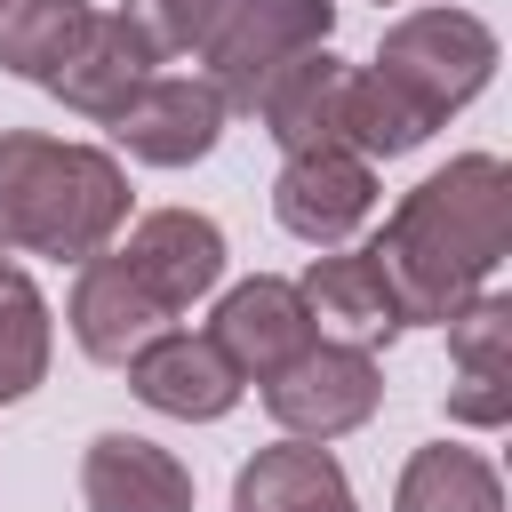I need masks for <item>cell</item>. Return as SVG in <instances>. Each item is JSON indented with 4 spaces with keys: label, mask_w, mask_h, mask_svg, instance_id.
<instances>
[{
    "label": "cell",
    "mask_w": 512,
    "mask_h": 512,
    "mask_svg": "<svg viewBox=\"0 0 512 512\" xmlns=\"http://www.w3.org/2000/svg\"><path fill=\"white\" fill-rule=\"evenodd\" d=\"M504 248H512V176L496 152H456L448 168H432L416 192H400V208L368 240L400 304V328L456 320L496 280Z\"/></svg>",
    "instance_id": "1"
},
{
    "label": "cell",
    "mask_w": 512,
    "mask_h": 512,
    "mask_svg": "<svg viewBox=\"0 0 512 512\" xmlns=\"http://www.w3.org/2000/svg\"><path fill=\"white\" fill-rule=\"evenodd\" d=\"M128 224V168L104 144H64L40 128H0V248L88 264Z\"/></svg>",
    "instance_id": "2"
},
{
    "label": "cell",
    "mask_w": 512,
    "mask_h": 512,
    "mask_svg": "<svg viewBox=\"0 0 512 512\" xmlns=\"http://www.w3.org/2000/svg\"><path fill=\"white\" fill-rule=\"evenodd\" d=\"M376 80H392L432 128L448 112H464L488 80H496V32L472 16V8H408L384 24L376 40Z\"/></svg>",
    "instance_id": "3"
},
{
    "label": "cell",
    "mask_w": 512,
    "mask_h": 512,
    "mask_svg": "<svg viewBox=\"0 0 512 512\" xmlns=\"http://www.w3.org/2000/svg\"><path fill=\"white\" fill-rule=\"evenodd\" d=\"M328 32H336V0H224L216 32L200 40V80L224 96V112H248L256 88Z\"/></svg>",
    "instance_id": "4"
},
{
    "label": "cell",
    "mask_w": 512,
    "mask_h": 512,
    "mask_svg": "<svg viewBox=\"0 0 512 512\" xmlns=\"http://www.w3.org/2000/svg\"><path fill=\"white\" fill-rule=\"evenodd\" d=\"M256 392H264V408H272V424L288 440H344L384 408V368H376V352H360L344 336H312Z\"/></svg>",
    "instance_id": "5"
},
{
    "label": "cell",
    "mask_w": 512,
    "mask_h": 512,
    "mask_svg": "<svg viewBox=\"0 0 512 512\" xmlns=\"http://www.w3.org/2000/svg\"><path fill=\"white\" fill-rule=\"evenodd\" d=\"M272 216H280V232H296L304 248H344V240L376 216V160H360V152H344V144L280 152Z\"/></svg>",
    "instance_id": "6"
},
{
    "label": "cell",
    "mask_w": 512,
    "mask_h": 512,
    "mask_svg": "<svg viewBox=\"0 0 512 512\" xmlns=\"http://www.w3.org/2000/svg\"><path fill=\"white\" fill-rule=\"evenodd\" d=\"M120 232L128 240L112 256L128 264V280L168 320H184L200 296H216V280H224V232H216V216H200V208H152V216L120 224Z\"/></svg>",
    "instance_id": "7"
},
{
    "label": "cell",
    "mask_w": 512,
    "mask_h": 512,
    "mask_svg": "<svg viewBox=\"0 0 512 512\" xmlns=\"http://www.w3.org/2000/svg\"><path fill=\"white\" fill-rule=\"evenodd\" d=\"M224 96L200 80V72H152L104 128H112V144L128 152V160H144V168H192V160H208L216 152V136H224Z\"/></svg>",
    "instance_id": "8"
},
{
    "label": "cell",
    "mask_w": 512,
    "mask_h": 512,
    "mask_svg": "<svg viewBox=\"0 0 512 512\" xmlns=\"http://www.w3.org/2000/svg\"><path fill=\"white\" fill-rule=\"evenodd\" d=\"M152 72H160V48H152V32L136 24V8H96L88 32L64 48V64H56L40 88H48L64 112H80V120L104 128Z\"/></svg>",
    "instance_id": "9"
},
{
    "label": "cell",
    "mask_w": 512,
    "mask_h": 512,
    "mask_svg": "<svg viewBox=\"0 0 512 512\" xmlns=\"http://www.w3.org/2000/svg\"><path fill=\"white\" fill-rule=\"evenodd\" d=\"M208 336H216V352L240 368V384H264V376H280V368L320 336V320H312V304H304L296 280L256 272V280H232V288L216 296Z\"/></svg>",
    "instance_id": "10"
},
{
    "label": "cell",
    "mask_w": 512,
    "mask_h": 512,
    "mask_svg": "<svg viewBox=\"0 0 512 512\" xmlns=\"http://www.w3.org/2000/svg\"><path fill=\"white\" fill-rule=\"evenodd\" d=\"M128 392L152 408V416H176V424H216L240 408V368L216 352V336L200 328H160L136 360H128Z\"/></svg>",
    "instance_id": "11"
},
{
    "label": "cell",
    "mask_w": 512,
    "mask_h": 512,
    "mask_svg": "<svg viewBox=\"0 0 512 512\" xmlns=\"http://www.w3.org/2000/svg\"><path fill=\"white\" fill-rule=\"evenodd\" d=\"M448 328V424H472V432H496L512 424V296L504 288H480Z\"/></svg>",
    "instance_id": "12"
},
{
    "label": "cell",
    "mask_w": 512,
    "mask_h": 512,
    "mask_svg": "<svg viewBox=\"0 0 512 512\" xmlns=\"http://www.w3.org/2000/svg\"><path fill=\"white\" fill-rule=\"evenodd\" d=\"M64 328H72V344L96 360V368H128L160 328H176L136 280H128V264L112 256V248H96L88 264H72V296H64Z\"/></svg>",
    "instance_id": "13"
},
{
    "label": "cell",
    "mask_w": 512,
    "mask_h": 512,
    "mask_svg": "<svg viewBox=\"0 0 512 512\" xmlns=\"http://www.w3.org/2000/svg\"><path fill=\"white\" fill-rule=\"evenodd\" d=\"M80 504L88 512H192V472L144 432H96L80 448Z\"/></svg>",
    "instance_id": "14"
},
{
    "label": "cell",
    "mask_w": 512,
    "mask_h": 512,
    "mask_svg": "<svg viewBox=\"0 0 512 512\" xmlns=\"http://www.w3.org/2000/svg\"><path fill=\"white\" fill-rule=\"evenodd\" d=\"M344 80H352V64L320 40V48H304V56H288L264 88H256V128L280 144V152H312V144H336V112H344Z\"/></svg>",
    "instance_id": "15"
},
{
    "label": "cell",
    "mask_w": 512,
    "mask_h": 512,
    "mask_svg": "<svg viewBox=\"0 0 512 512\" xmlns=\"http://www.w3.org/2000/svg\"><path fill=\"white\" fill-rule=\"evenodd\" d=\"M232 512H360L328 440H272L240 464Z\"/></svg>",
    "instance_id": "16"
},
{
    "label": "cell",
    "mask_w": 512,
    "mask_h": 512,
    "mask_svg": "<svg viewBox=\"0 0 512 512\" xmlns=\"http://www.w3.org/2000/svg\"><path fill=\"white\" fill-rule=\"evenodd\" d=\"M296 288H304L312 320L336 328V336L360 344V352H376V344L400 336V304H392V288H384V272H376L368 248H320Z\"/></svg>",
    "instance_id": "17"
},
{
    "label": "cell",
    "mask_w": 512,
    "mask_h": 512,
    "mask_svg": "<svg viewBox=\"0 0 512 512\" xmlns=\"http://www.w3.org/2000/svg\"><path fill=\"white\" fill-rule=\"evenodd\" d=\"M392 512H504V480L480 448L424 440L392 480Z\"/></svg>",
    "instance_id": "18"
},
{
    "label": "cell",
    "mask_w": 512,
    "mask_h": 512,
    "mask_svg": "<svg viewBox=\"0 0 512 512\" xmlns=\"http://www.w3.org/2000/svg\"><path fill=\"white\" fill-rule=\"evenodd\" d=\"M48 352H56L48 296H40V280L0 248V408L24 400V392L48 376Z\"/></svg>",
    "instance_id": "19"
},
{
    "label": "cell",
    "mask_w": 512,
    "mask_h": 512,
    "mask_svg": "<svg viewBox=\"0 0 512 512\" xmlns=\"http://www.w3.org/2000/svg\"><path fill=\"white\" fill-rule=\"evenodd\" d=\"M424 136H432V120H424L392 80H376L368 64H352V80H344V112H336V144L360 152V160H400V152H416Z\"/></svg>",
    "instance_id": "20"
},
{
    "label": "cell",
    "mask_w": 512,
    "mask_h": 512,
    "mask_svg": "<svg viewBox=\"0 0 512 512\" xmlns=\"http://www.w3.org/2000/svg\"><path fill=\"white\" fill-rule=\"evenodd\" d=\"M88 0H0V72L16 80H48L64 64V48L88 32Z\"/></svg>",
    "instance_id": "21"
},
{
    "label": "cell",
    "mask_w": 512,
    "mask_h": 512,
    "mask_svg": "<svg viewBox=\"0 0 512 512\" xmlns=\"http://www.w3.org/2000/svg\"><path fill=\"white\" fill-rule=\"evenodd\" d=\"M128 8H136V24L152 32L160 56H200V40L224 16V0H128Z\"/></svg>",
    "instance_id": "22"
}]
</instances>
